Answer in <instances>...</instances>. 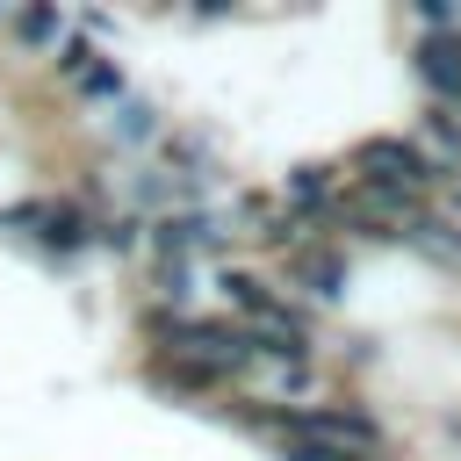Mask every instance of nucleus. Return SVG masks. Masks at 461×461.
I'll return each mask as SVG.
<instances>
[{
  "instance_id": "7ed1b4c3",
  "label": "nucleus",
  "mask_w": 461,
  "mask_h": 461,
  "mask_svg": "<svg viewBox=\"0 0 461 461\" xmlns=\"http://www.w3.org/2000/svg\"><path fill=\"white\" fill-rule=\"evenodd\" d=\"M346 274H353L346 245H339V238H310L303 252H288V259H281V295H288V303H303V310L317 317V310H339Z\"/></svg>"
},
{
  "instance_id": "20e7f679",
  "label": "nucleus",
  "mask_w": 461,
  "mask_h": 461,
  "mask_svg": "<svg viewBox=\"0 0 461 461\" xmlns=\"http://www.w3.org/2000/svg\"><path fill=\"white\" fill-rule=\"evenodd\" d=\"M295 223H310L317 238H331V223H339V209H346V158H303V166H288V180H281V194H274Z\"/></svg>"
},
{
  "instance_id": "9d476101",
  "label": "nucleus",
  "mask_w": 461,
  "mask_h": 461,
  "mask_svg": "<svg viewBox=\"0 0 461 461\" xmlns=\"http://www.w3.org/2000/svg\"><path fill=\"white\" fill-rule=\"evenodd\" d=\"M411 22H418L425 36H454V29H461V7H454V0H411Z\"/></svg>"
},
{
  "instance_id": "0eeeda50",
  "label": "nucleus",
  "mask_w": 461,
  "mask_h": 461,
  "mask_svg": "<svg viewBox=\"0 0 461 461\" xmlns=\"http://www.w3.org/2000/svg\"><path fill=\"white\" fill-rule=\"evenodd\" d=\"M396 245H403V252H418L425 267L461 274V216H454V209H439V202H425V209L396 230Z\"/></svg>"
},
{
  "instance_id": "9b49d317",
  "label": "nucleus",
  "mask_w": 461,
  "mask_h": 461,
  "mask_svg": "<svg viewBox=\"0 0 461 461\" xmlns=\"http://www.w3.org/2000/svg\"><path fill=\"white\" fill-rule=\"evenodd\" d=\"M274 461H339V454L317 439H274Z\"/></svg>"
},
{
  "instance_id": "f03ea898",
  "label": "nucleus",
  "mask_w": 461,
  "mask_h": 461,
  "mask_svg": "<svg viewBox=\"0 0 461 461\" xmlns=\"http://www.w3.org/2000/svg\"><path fill=\"white\" fill-rule=\"evenodd\" d=\"M50 79L65 86V101H79V108H115L122 94H130V79H122V58L115 50H101L94 36H65V50L50 58Z\"/></svg>"
},
{
  "instance_id": "39448f33",
  "label": "nucleus",
  "mask_w": 461,
  "mask_h": 461,
  "mask_svg": "<svg viewBox=\"0 0 461 461\" xmlns=\"http://www.w3.org/2000/svg\"><path fill=\"white\" fill-rule=\"evenodd\" d=\"M166 130H173V122H166V108H158L151 94H122V101L108 108V122H101V137H108V151H122V166H130V158H151Z\"/></svg>"
},
{
  "instance_id": "423d86ee",
  "label": "nucleus",
  "mask_w": 461,
  "mask_h": 461,
  "mask_svg": "<svg viewBox=\"0 0 461 461\" xmlns=\"http://www.w3.org/2000/svg\"><path fill=\"white\" fill-rule=\"evenodd\" d=\"M411 72L425 86V108H461V29L454 36H418Z\"/></svg>"
},
{
  "instance_id": "1a4fd4ad",
  "label": "nucleus",
  "mask_w": 461,
  "mask_h": 461,
  "mask_svg": "<svg viewBox=\"0 0 461 461\" xmlns=\"http://www.w3.org/2000/svg\"><path fill=\"white\" fill-rule=\"evenodd\" d=\"M94 252H108V259H144V216H130V209H101V223H94Z\"/></svg>"
},
{
  "instance_id": "f257e3e1",
  "label": "nucleus",
  "mask_w": 461,
  "mask_h": 461,
  "mask_svg": "<svg viewBox=\"0 0 461 461\" xmlns=\"http://www.w3.org/2000/svg\"><path fill=\"white\" fill-rule=\"evenodd\" d=\"M115 209V202H108ZM94 223H101V209L86 202V194H29V202H7L0 209V230L14 238V245H29V252H43V259H86L94 252Z\"/></svg>"
},
{
  "instance_id": "6e6552de",
  "label": "nucleus",
  "mask_w": 461,
  "mask_h": 461,
  "mask_svg": "<svg viewBox=\"0 0 461 461\" xmlns=\"http://www.w3.org/2000/svg\"><path fill=\"white\" fill-rule=\"evenodd\" d=\"M7 36H14V50L50 65L65 50V36H72V14H58V7H7Z\"/></svg>"
}]
</instances>
